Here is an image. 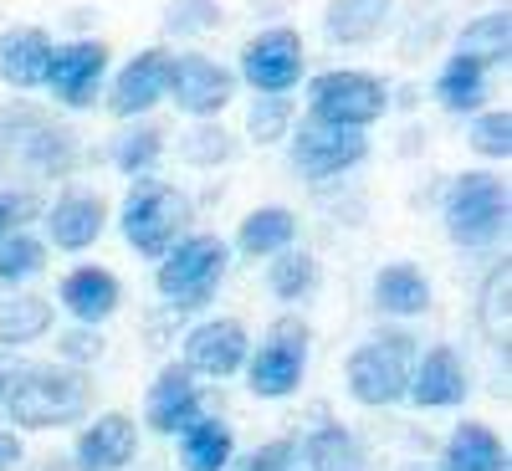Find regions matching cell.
<instances>
[{
	"label": "cell",
	"instance_id": "1",
	"mask_svg": "<svg viewBox=\"0 0 512 471\" xmlns=\"http://www.w3.org/2000/svg\"><path fill=\"white\" fill-rule=\"evenodd\" d=\"M77 169V134L31 103L0 108V180H67Z\"/></svg>",
	"mask_w": 512,
	"mask_h": 471
},
{
	"label": "cell",
	"instance_id": "2",
	"mask_svg": "<svg viewBox=\"0 0 512 471\" xmlns=\"http://www.w3.org/2000/svg\"><path fill=\"white\" fill-rule=\"evenodd\" d=\"M93 405V379L72 364H11L6 400L21 431H52V425H72Z\"/></svg>",
	"mask_w": 512,
	"mask_h": 471
},
{
	"label": "cell",
	"instance_id": "3",
	"mask_svg": "<svg viewBox=\"0 0 512 471\" xmlns=\"http://www.w3.org/2000/svg\"><path fill=\"white\" fill-rule=\"evenodd\" d=\"M420 359V344L405 333V328H379L369 333L364 344L349 354V395L359 405H400L405 390H410V369Z\"/></svg>",
	"mask_w": 512,
	"mask_h": 471
},
{
	"label": "cell",
	"instance_id": "4",
	"mask_svg": "<svg viewBox=\"0 0 512 471\" xmlns=\"http://www.w3.org/2000/svg\"><path fill=\"white\" fill-rule=\"evenodd\" d=\"M190 200L175 190V185H164V180H134V190L123 195V241L128 251H139L149 256V262H159V256L175 246L185 231H190Z\"/></svg>",
	"mask_w": 512,
	"mask_h": 471
},
{
	"label": "cell",
	"instance_id": "5",
	"mask_svg": "<svg viewBox=\"0 0 512 471\" xmlns=\"http://www.w3.org/2000/svg\"><path fill=\"white\" fill-rule=\"evenodd\" d=\"M226 262H231V251L221 236H180L175 246H169L159 256V292H164V303H175V308H205L210 297H216L221 277H226Z\"/></svg>",
	"mask_w": 512,
	"mask_h": 471
},
{
	"label": "cell",
	"instance_id": "6",
	"mask_svg": "<svg viewBox=\"0 0 512 471\" xmlns=\"http://www.w3.org/2000/svg\"><path fill=\"white\" fill-rule=\"evenodd\" d=\"M446 236L456 246H492L507 231V185L487 169H466L446 190Z\"/></svg>",
	"mask_w": 512,
	"mask_h": 471
},
{
	"label": "cell",
	"instance_id": "7",
	"mask_svg": "<svg viewBox=\"0 0 512 471\" xmlns=\"http://www.w3.org/2000/svg\"><path fill=\"white\" fill-rule=\"evenodd\" d=\"M308 344H313V333L308 323L287 313L267 328V338L256 344V354H246V384H251V395H262V400H287L297 395V384H303L308 374Z\"/></svg>",
	"mask_w": 512,
	"mask_h": 471
},
{
	"label": "cell",
	"instance_id": "8",
	"mask_svg": "<svg viewBox=\"0 0 512 471\" xmlns=\"http://www.w3.org/2000/svg\"><path fill=\"white\" fill-rule=\"evenodd\" d=\"M308 108H313V118H328V123L369 128L374 118H384V108H390V88L369 72L333 67V72L308 82Z\"/></svg>",
	"mask_w": 512,
	"mask_h": 471
},
{
	"label": "cell",
	"instance_id": "9",
	"mask_svg": "<svg viewBox=\"0 0 512 471\" xmlns=\"http://www.w3.org/2000/svg\"><path fill=\"white\" fill-rule=\"evenodd\" d=\"M369 154V139L364 128H344V123H328V118H303L292 134V164L303 169L308 180H333L354 169L359 159Z\"/></svg>",
	"mask_w": 512,
	"mask_h": 471
},
{
	"label": "cell",
	"instance_id": "10",
	"mask_svg": "<svg viewBox=\"0 0 512 471\" xmlns=\"http://www.w3.org/2000/svg\"><path fill=\"white\" fill-rule=\"evenodd\" d=\"M241 77L262 98L292 93L297 77H303V36H297L292 26H272L262 36H251L241 47Z\"/></svg>",
	"mask_w": 512,
	"mask_h": 471
},
{
	"label": "cell",
	"instance_id": "11",
	"mask_svg": "<svg viewBox=\"0 0 512 471\" xmlns=\"http://www.w3.org/2000/svg\"><path fill=\"white\" fill-rule=\"evenodd\" d=\"M236 93V77L210 62L200 52H185V57H169V77H164V98H175L180 113L190 118H216Z\"/></svg>",
	"mask_w": 512,
	"mask_h": 471
},
{
	"label": "cell",
	"instance_id": "12",
	"mask_svg": "<svg viewBox=\"0 0 512 471\" xmlns=\"http://www.w3.org/2000/svg\"><path fill=\"white\" fill-rule=\"evenodd\" d=\"M103 77H108V47L103 41H67V47H52L41 88H52V98L67 103V108H88L103 88Z\"/></svg>",
	"mask_w": 512,
	"mask_h": 471
},
{
	"label": "cell",
	"instance_id": "13",
	"mask_svg": "<svg viewBox=\"0 0 512 471\" xmlns=\"http://www.w3.org/2000/svg\"><path fill=\"white\" fill-rule=\"evenodd\" d=\"M246 354H251V338L236 318H210V323L185 333V369L190 374L231 379V374L246 369Z\"/></svg>",
	"mask_w": 512,
	"mask_h": 471
},
{
	"label": "cell",
	"instance_id": "14",
	"mask_svg": "<svg viewBox=\"0 0 512 471\" xmlns=\"http://www.w3.org/2000/svg\"><path fill=\"white\" fill-rule=\"evenodd\" d=\"M466 390H472V379H466V364L451 344H436V349H425L410 369V390L405 400L420 405V410H451L466 400Z\"/></svg>",
	"mask_w": 512,
	"mask_h": 471
},
{
	"label": "cell",
	"instance_id": "15",
	"mask_svg": "<svg viewBox=\"0 0 512 471\" xmlns=\"http://www.w3.org/2000/svg\"><path fill=\"white\" fill-rule=\"evenodd\" d=\"M164 77H169V52L164 47H144L134 62H128L113 88H108V113L113 118H139L164 98Z\"/></svg>",
	"mask_w": 512,
	"mask_h": 471
},
{
	"label": "cell",
	"instance_id": "16",
	"mask_svg": "<svg viewBox=\"0 0 512 471\" xmlns=\"http://www.w3.org/2000/svg\"><path fill=\"white\" fill-rule=\"evenodd\" d=\"M139 456V425L108 410L77 436V471H123Z\"/></svg>",
	"mask_w": 512,
	"mask_h": 471
},
{
	"label": "cell",
	"instance_id": "17",
	"mask_svg": "<svg viewBox=\"0 0 512 471\" xmlns=\"http://www.w3.org/2000/svg\"><path fill=\"white\" fill-rule=\"evenodd\" d=\"M195 415H200V390H195V374H190L185 364H169V369H159V379L149 384V400H144V420L154 425L159 436H180Z\"/></svg>",
	"mask_w": 512,
	"mask_h": 471
},
{
	"label": "cell",
	"instance_id": "18",
	"mask_svg": "<svg viewBox=\"0 0 512 471\" xmlns=\"http://www.w3.org/2000/svg\"><path fill=\"white\" fill-rule=\"evenodd\" d=\"M108 226V205L103 195H88V190H67L52 210H47V236L57 251H88Z\"/></svg>",
	"mask_w": 512,
	"mask_h": 471
},
{
	"label": "cell",
	"instance_id": "19",
	"mask_svg": "<svg viewBox=\"0 0 512 471\" xmlns=\"http://www.w3.org/2000/svg\"><path fill=\"white\" fill-rule=\"evenodd\" d=\"M57 297H62V308H67L82 328H98V323H108V318L118 313L123 287H118V277H113L108 267H72V272L62 277Z\"/></svg>",
	"mask_w": 512,
	"mask_h": 471
},
{
	"label": "cell",
	"instance_id": "20",
	"mask_svg": "<svg viewBox=\"0 0 512 471\" xmlns=\"http://www.w3.org/2000/svg\"><path fill=\"white\" fill-rule=\"evenodd\" d=\"M47 62H52V36L41 26L0 31V82H11V88H41Z\"/></svg>",
	"mask_w": 512,
	"mask_h": 471
},
{
	"label": "cell",
	"instance_id": "21",
	"mask_svg": "<svg viewBox=\"0 0 512 471\" xmlns=\"http://www.w3.org/2000/svg\"><path fill=\"white\" fill-rule=\"evenodd\" d=\"M374 308L390 313V318H420L425 308H431V282H425V272L415 262L379 267V277H374Z\"/></svg>",
	"mask_w": 512,
	"mask_h": 471
},
{
	"label": "cell",
	"instance_id": "22",
	"mask_svg": "<svg viewBox=\"0 0 512 471\" xmlns=\"http://www.w3.org/2000/svg\"><path fill=\"white\" fill-rule=\"evenodd\" d=\"M231 456H236V436L216 415H195L180 431V466L185 471H226Z\"/></svg>",
	"mask_w": 512,
	"mask_h": 471
},
{
	"label": "cell",
	"instance_id": "23",
	"mask_svg": "<svg viewBox=\"0 0 512 471\" xmlns=\"http://www.w3.org/2000/svg\"><path fill=\"white\" fill-rule=\"evenodd\" d=\"M395 0H328L323 11V31L338 47H364V41L379 36V26L390 21Z\"/></svg>",
	"mask_w": 512,
	"mask_h": 471
},
{
	"label": "cell",
	"instance_id": "24",
	"mask_svg": "<svg viewBox=\"0 0 512 471\" xmlns=\"http://www.w3.org/2000/svg\"><path fill=\"white\" fill-rule=\"evenodd\" d=\"M441 471H507V446L497 441L492 425L466 420L441 451Z\"/></svg>",
	"mask_w": 512,
	"mask_h": 471
},
{
	"label": "cell",
	"instance_id": "25",
	"mask_svg": "<svg viewBox=\"0 0 512 471\" xmlns=\"http://www.w3.org/2000/svg\"><path fill=\"white\" fill-rule=\"evenodd\" d=\"M297 241V216L287 205H262V210H251V216L241 221V231H236V251L241 256H277V251H287Z\"/></svg>",
	"mask_w": 512,
	"mask_h": 471
},
{
	"label": "cell",
	"instance_id": "26",
	"mask_svg": "<svg viewBox=\"0 0 512 471\" xmlns=\"http://www.w3.org/2000/svg\"><path fill=\"white\" fill-rule=\"evenodd\" d=\"M47 333H52V303L47 297L21 292L11 303H0V349H26Z\"/></svg>",
	"mask_w": 512,
	"mask_h": 471
},
{
	"label": "cell",
	"instance_id": "27",
	"mask_svg": "<svg viewBox=\"0 0 512 471\" xmlns=\"http://www.w3.org/2000/svg\"><path fill=\"white\" fill-rule=\"evenodd\" d=\"M436 98L446 113H477L487 103V67H477L472 57H451L436 77Z\"/></svg>",
	"mask_w": 512,
	"mask_h": 471
},
{
	"label": "cell",
	"instance_id": "28",
	"mask_svg": "<svg viewBox=\"0 0 512 471\" xmlns=\"http://www.w3.org/2000/svg\"><path fill=\"white\" fill-rule=\"evenodd\" d=\"M297 456L308 461V471H364V451H359L354 431H344V425H318L297 446Z\"/></svg>",
	"mask_w": 512,
	"mask_h": 471
},
{
	"label": "cell",
	"instance_id": "29",
	"mask_svg": "<svg viewBox=\"0 0 512 471\" xmlns=\"http://www.w3.org/2000/svg\"><path fill=\"white\" fill-rule=\"evenodd\" d=\"M318 282H323V272H318V262L308 251H277L272 256V272H267V287H272V297L277 303H287V308H297V303H308V297L318 292Z\"/></svg>",
	"mask_w": 512,
	"mask_h": 471
},
{
	"label": "cell",
	"instance_id": "30",
	"mask_svg": "<svg viewBox=\"0 0 512 471\" xmlns=\"http://www.w3.org/2000/svg\"><path fill=\"white\" fill-rule=\"evenodd\" d=\"M456 52H461V57H472L477 67H507V52H512V21H507V11L477 16L472 26L461 31Z\"/></svg>",
	"mask_w": 512,
	"mask_h": 471
},
{
	"label": "cell",
	"instance_id": "31",
	"mask_svg": "<svg viewBox=\"0 0 512 471\" xmlns=\"http://www.w3.org/2000/svg\"><path fill=\"white\" fill-rule=\"evenodd\" d=\"M41 267H47V241H36L26 231L0 236V287H21L41 277Z\"/></svg>",
	"mask_w": 512,
	"mask_h": 471
},
{
	"label": "cell",
	"instance_id": "32",
	"mask_svg": "<svg viewBox=\"0 0 512 471\" xmlns=\"http://www.w3.org/2000/svg\"><path fill=\"white\" fill-rule=\"evenodd\" d=\"M159 154H164V134L154 123H139V128H128V134L113 139V164L123 169V175H134V180L149 175V169L159 164Z\"/></svg>",
	"mask_w": 512,
	"mask_h": 471
},
{
	"label": "cell",
	"instance_id": "33",
	"mask_svg": "<svg viewBox=\"0 0 512 471\" xmlns=\"http://www.w3.org/2000/svg\"><path fill=\"white\" fill-rule=\"evenodd\" d=\"M472 149L482 159H507L512 154V113L507 108H492L472 123Z\"/></svg>",
	"mask_w": 512,
	"mask_h": 471
},
{
	"label": "cell",
	"instance_id": "34",
	"mask_svg": "<svg viewBox=\"0 0 512 471\" xmlns=\"http://www.w3.org/2000/svg\"><path fill=\"white\" fill-rule=\"evenodd\" d=\"M164 26L175 36H195V31H216L221 26V6L216 0H169Z\"/></svg>",
	"mask_w": 512,
	"mask_h": 471
},
{
	"label": "cell",
	"instance_id": "35",
	"mask_svg": "<svg viewBox=\"0 0 512 471\" xmlns=\"http://www.w3.org/2000/svg\"><path fill=\"white\" fill-rule=\"evenodd\" d=\"M47 216V205H41L36 190H16V185H0V236L11 231H26L31 221Z\"/></svg>",
	"mask_w": 512,
	"mask_h": 471
},
{
	"label": "cell",
	"instance_id": "36",
	"mask_svg": "<svg viewBox=\"0 0 512 471\" xmlns=\"http://www.w3.org/2000/svg\"><path fill=\"white\" fill-rule=\"evenodd\" d=\"M180 154L190 159V164H226L231 154H236V144H231V134L226 128H195V134H185L180 139Z\"/></svg>",
	"mask_w": 512,
	"mask_h": 471
},
{
	"label": "cell",
	"instance_id": "37",
	"mask_svg": "<svg viewBox=\"0 0 512 471\" xmlns=\"http://www.w3.org/2000/svg\"><path fill=\"white\" fill-rule=\"evenodd\" d=\"M482 328H487V338L507 344V267H497L482 287Z\"/></svg>",
	"mask_w": 512,
	"mask_h": 471
},
{
	"label": "cell",
	"instance_id": "38",
	"mask_svg": "<svg viewBox=\"0 0 512 471\" xmlns=\"http://www.w3.org/2000/svg\"><path fill=\"white\" fill-rule=\"evenodd\" d=\"M287 123H292L287 98H262V103L251 108V118H246V128H251V139H256V144L282 139V134H287Z\"/></svg>",
	"mask_w": 512,
	"mask_h": 471
},
{
	"label": "cell",
	"instance_id": "39",
	"mask_svg": "<svg viewBox=\"0 0 512 471\" xmlns=\"http://www.w3.org/2000/svg\"><path fill=\"white\" fill-rule=\"evenodd\" d=\"M292 466H297V436L267 441V446H256L251 456L236 461V471H292Z\"/></svg>",
	"mask_w": 512,
	"mask_h": 471
},
{
	"label": "cell",
	"instance_id": "40",
	"mask_svg": "<svg viewBox=\"0 0 512 471\" xmlns=\"http://www.w3.org/2000/svg\"><path fill=\"white\" fill-rule=\"evenodd\" d=\"M62 354H67L72 364H88V359H98V354H103V338H98L93 328L67 333V338H62Z\"/></svg>",
	"mask_w": 512,
	"mask_h": 471
},
{
	"label": "cell",
	"instance_id": "41",
	"mask_svg": "<svg viewBox=\"0 0 512 471\" xmlns=\"http://www.w3.org/2000/svg\"><path fill=\"white\" fill-rule=\"evenodd\" d=\"M21 456H26L21 436H11V431H0V471H11V466H21Z\"/></svg>",
	"mask_w": 512,
	"mask_h": 471
},
{
	"label": "cell",
	"instance_id": "42",
	"mask_svg": "<svg viewBox=\"0 0 512 471\" xmlns=\"http://www.w3.org/2000/svg\"><path fill=\"white\" fill-rule=\"evenodd\" d=\"M6 379H11V359H0V400H6Z\"/></svg>",
	"mask_w": 512,
	"mask_h": 471
},
{
	"label": "cell",
	"instance_id": "43",
	"mask_svg": "<svg viewBox=\"0 0 512 471\" xmlns=\"http://www.w3.org/2000/svg\"><path fill=\"white\" fill-rule=\"evenodd\" d=\"M292 471H297V466H292Z\"/></svg>",
	"mask_w": 512,
	"mask_h": 471
}]
</instances>
